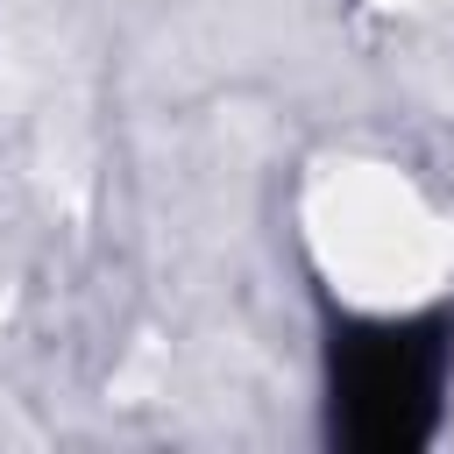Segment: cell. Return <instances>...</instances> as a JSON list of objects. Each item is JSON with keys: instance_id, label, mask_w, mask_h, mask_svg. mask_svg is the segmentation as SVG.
Segmentation results:
<instances>
[{"instance_id": "1", "label": "cell", "mask_w": 454, "mask_h": 454, "mask_svg": "<svg viewBox=\"0 0 454 454\" xmlns=\"http://www.w3.org/2000/svg\"><path fill=\"white\" fill-rule=\"evenodd\" d=\"M454 305L326 319V440L348 454H419L447 419Z\"/></svg>"}]
</instances>
